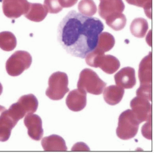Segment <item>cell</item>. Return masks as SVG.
<instances>
[{"mask_svg": "<svg viewBox=\"0 0 154 153\" xmlns=\"http://www.w3.org/2000/svg\"><path fill=\"white\" fill-rule=\"evenodd\" d=\"M104 29L99 19L71 10L59 25L57 40L68 54L85 58L96 48L99 35Z\"/></svg>", "mask_w": 154, "mask_h": 153, "instance_id": "6da1fadb", "label": "cell"}, {"mask_svg": "<svg viewBox=\"0 0 154 153\" xmlns=\"http://www.w3.org/2000/svg\"><path fill=\"white\" fill-rule=\"evenodd\" d=\"M85 58L87 65L94 68H100L109 74H113L120 67V62L117 58L111 55L99 53L95 50L88 54Z\"/></svg>", "mask_w": 154, "mask_h": 153, "instance_id": "7a4b0ae2", "label": "cell"}, {"mask_svg": "<svg viewBox=\"0 0 154 153\" xmlns=\"http://www.w3.org/2000/svg\"><path fill=\"white\" fill-rule=\"evenodd\" d=\"M139 124L132 110L123 111L119 118L118 127L116 131L117 136L123 140L134 138L138 132Z\"/></svg>", "mask_w": 154, "mask_h": 153, "instance_id": "3957f363", "label": "cell"}, {"mask_svg": "<svg viewBox=\"0 0 154 153\" xmlns=\"http://www.w3.org/2000/svg\"><path fill=\"white\" fill-rule=\"evenodd\" d=\"M106 85L96 72L89 68H85L81 71L77 83L78 88L94 95L101 94Z\"/></svg>", "mask_w": 154, "mask_h": 153, "instance_id": "277c9868", "label": "cell"}, {"mask_svg": "<svg viewBox=\"0 0 154 153\" xmlns=\"http://www.w3.org/2000/svg\"><path fill=\"white\" fill-rule=\"evenodd\" d=\"M46 95L53 100H59L69 91V78L66 73L57 71L52 74L48 81Z\"/></svg>", "mask_w": 154, "mask_h": 153, "instance_id": "5b68a950", "label": "cell"}, {"mask_svg": "<svg viewBox=\"0 0 154 153\" xmlns=\"http://www.w3.org/2000/svg\"><path fill=\"white\" fill-rule=\"evenodd\" d=\"M32 57L30 53L24 50H17L7 60L6 70L9 75L17 76L30 68Z\"/></svg>", "mask_w": 154, "mask_h": 153, "instance_id": "8992f818", "label": "cell"}, {"mask_svg": "<svg viewBox=\"0 0 154 153\" xmlns=\"http://www.w3.org/2000/svg\"><path fill=\"white\" fill-rule=\"evenodd\" d=\"M130 106L140 124L152 119V105L148 99L137 96L131 101Z\"/></svg>", "mask_w": 154, "mask_h": 153, "instance_id": "52a82bcc", "label": "cell"}, {"mask_svg": "<svg viewBox=\"0 0 154 153\" xmlns=\"http://www.w3.org/2000/svg\"><path fill=\"white\" fill-rule=\"evenodd\" d=\"M29 6L27 0H3V13L8 18L17 19L26 14Z\"/></svg>", "mask_w": 154, "mask_h": 153, "instance_id": "ba28073f", "label": "cell"}, {"mask_svg": "<svg viewBox=\"0 0 154 153\" xmlns=\"http://www.w3.org/2000/svg\"><path fill=\"white\" fill-rule=\"evenodd\" d=\"M24 125L28 129L29 136L35 141H39L43 135L42 120L37 114H28L25 117Z\"/></svg>", "mask_w": 154, "mask_h": 153, "instance_id": "9c48e42d", "label": "cell"}, {"mask_svg": "<svg viewBox=\"0 0 154 153\" xmlns=\"http://www.w3.org/2000/svg\"><path fill=\"white\" fill-rule=\"evenodd\" d=\"M138 77L140 87H152V52L141 60L139 65Z\"/></svg>", "mask_w": 154, "mask_h": 153, "instance_id": "30bf717a", "label": "cell"}, {"mask_svg": "<svg viewBox=\"0 0 154 153\" xmlns=\"http://www.w3.org/2000/svg\"><path fill=\"white\" fill-rule=\"evenodd\" d=\"M125 8L122 0H100L99 14L101 18L106 20L110 16L122 13Z\"/></svg>", "mask_w": 154, "mask_h": 153, "instance_id": "8fae6325", "label": "cell"}, {"mask_svg": "<svg viewBox=\"0 0 154 153\" xmlns=\"http://www.w3.org/2000/svg\"><path fill=\"white\" fill-rule=\"evenodd\" d=\"M86 92L80 88L70 91L66 98L67 107L75 112L83 110L86 107Z\"/></svg>", "mask_w": 154, "mask_h": 153, "instance_id": "7c38bea8", "label": "cell"}, {"mask_svg": "<svg viewBox=\"0 0 154 153\" xmlns=\"http://www.w3.org/2000/svg\"><path fill=\"white\" fill-rule=\"evenodd\" d=\"M116 84L123 88H132L136 84L135 70L131 67H125L114 76Z\"/></svg>", "mask_w": 154, "mask_h": 153, "instance_id": "4fadbf2b", "label": "cell"}, {"mask_svg": "<svg viewBox=\"0 0 154 153\" xmlns=\"http://www.w3.org/2000/svg\"><path fill=\"white\" fill-rule=\"evenodd\" d=\"M17 122L13 119L6 110L0 115V142H6L11 136V130Z\"/></svg>", "mask_w": 154, "mask_h": 153, "instance_id": "5bb4252c", "label": "cell"}, {"mask_svg": "<svg viewBox=\"0 0 154 153\" xmlns=\"http://www.w3.org/2000/svg\"><path fill=\"white\" fill-rule=\"evenodd\" d=\"M42 145L45 151H67L65 140L57 135H52L45 137L42 141Z\"/></svg>", "mask_w": 154, "mask_h": 153, "instance_id": "9a60e30c", "label": "cell"}, {"mask_svg": "<svg viewBox=\"0 0 154 153\" xmlns=\"http://www.w3.org/2000/svg\"><path fill=\"white\" fill-rule=\"evenodd\" d=\"M125 94L124 88L112 85L106 87L103 93V97L106 103L110 105H116L122 101Z\"/></svg>", "mask_w": 154, "mask_h": 153, "instance_id": "2e32d148", "label": "cell"}, {"mask_svg": "<svg viewBox=\"0 0 154 153\" xmlns=\"http://www.w3.org/2000/svg\"><path fill=\"white\" fill-rule=\"evenodd\" d=\"M48 13V12L44 5L40 3H30L29 8L24 16L31 21L40 22L45 19Z\"/></svg>", "mask_w": 154, "mask_h": 153, "instance_id": "e0dca14e", "label": "cell"}, {"mask_svg": "<svg viewBox=\"0 0 154 153\" xmlns=\"http://www.w3.org/2000/svg\"><path fill=\"white\" fill-rule=\"evenodd\" d=\"M115 43V40L113 35L108 32H102L99 35L97 44L94 50L99 53L104 54L113 47Z\"/></svg>", "mask_w": 154, "mask_h": 153, "instance_id": "ac0fdd59", "label": "cell"}, {"mask_svg": "<svg viewBox=\"0 0 154 153\" xmlns=\"http://www.w3.org/2000/svg\"><path fill=\"white\" fill-rule=\"evenodd\" d=\"M17 103L26 115L36 112L38 107L36 97L31 94L22 96Z\"/></svg>", "mask_w": 154, "mask_h": 153, "instance_id": "d6986e66", "label": "cell"}, {"mask_svg": "<svg viewBox=\"0 0 154 153\" xmlns=\"http://www.w3.org/2000/svg\"><path fill=\"white\" fill-rule=\"evenodd\" d=\"M149 29L147 21L143 18H136L132 22L130 30L133 36L137 38H144Z\"/></svg>", "mask_w": 154, "mask_h": 153, "instance_id": "ffe728a7", "label": "cell"}, {"mask_svg": "<svg viewBox=\"0 0 154 153\" xmlns=\"http://www.w3.org/2000/svg\"><path fill=\"white\" fill-rule=\"evenodd\" d=\"M17 46L15 35L10 32L0 33V48L5 51L13 50Z\"/></svg>", "mask_w": 154, "mask_h": 153, "instance_id": "44dd1931", "label": "cell"}, {"mask_svg": "<svg viewBox=\"0 0 154 153\" xmlns=\"http://www.w3.org/2000/svg\"><path fill=\"white\" fill-rule=\"evenodd\" d=\"M106 22L113 30L120 31L125 28L126 24V18L123 14H118L108 17L106 19Z\"/></svg>", "mask_w": 154, "mask_h": 153, "instance_id": "7402d4cb", "label": "cell"}, {"mask_svg": "<svg viewBox=\"0 0 154 153\" xmlns=\"http://www.w3.org/2000/svg\"><path fill=\"white\" fill-rule=\"evenodd\" d=\"M78 9L80 14L88 17H92L97 12V7L93 0H81Z\"/></svg>", "mask_w": 154, "mask_h": 153, "instance_id": "603a6c76", "label": "cell"}, {"mask_svg": "<svg viewBox=\"0 0 154 153\" xmlns=\"http://www.w3.org/2000/svg\"><path fill=\"white\" fill-rule=\"evenodd\" d=\"M126 2L130 4L143 8L146 16L150 19H152V0H126Z\"/></svg>", "mask_w": 154, "mask_h": 153, "instance_id": "cb8c5ba5", "label": "cell"}, {"mask_svg": "<svg viewBox=\"0 0 154 153\" xmlns=\"http://www.w3.org/2000/svg\"><path fill=\"white\" fill-rule=\"evenodd\" d=\"M44 6L48 12L51 14H57L63 9L59 3V0H45Z\"/></svg>", "mask_w": 154, "mask_h": 153, "instance_id": "d4e9b609", "label": "cell"}, {"mask_svg": "<svg viewBox=\"0 0 154 153\" xmlns=\"http://www.w3.org/2000/svg\"><path fill=\"white\" fill-rule=\"evenodd\" d=\"M152 88L149 87H139L136 91V95L139 97H142L148 99L150 101L152 100Z\"/></svg>", "mask_w": 154, "mask_h": 153, "instance_id": "484cf974", "label": "cell"}, {"mask_svg": "<svg viewBox=\"0 0 154 153\" xmlns=\"http://www.w3.org/2000/svg\"><path fill=\"white\" fill-rule=\"evenodd\" d=\"M142 134L147 139H152V119L147 121V122L143 126Z\"/></svg>", "mask_w": 154, "mask_h": 153, "instance_id": "4316f807", "label": "cell"}, {"mask_svg": "<svg viewBox=\"0 0 154 153\" xmlns=\"http://www.w3.org/2000/svg\"><path fill=\"white\" fill-rule=\"evenodd\" d=\"M59 2L62 8H70L74 6L78 0H59Z\"/></svg>", "mask_w": 154, "mask_h": 153, "instance_id": "83f0119b", "label": "cell"}, {"mask_svg": "<svg viewBox=\"0 0 154 153\" xmlns=\"http://www.w3.org/2000/svg\"><path fill=\"white\" fill-rule=\"evenodd\" d=\"M6 110V109L5 107L0 105V115H1V114H2Z\"/></svg>", "mask_w": 154, "mask_h": 153, "instance_id": "f1b7e54d", "label": "cell"}, {"mask_svg": "<svg viewBox=\"0 0 154 153\" xmlns=\"http://www.w3.org/2000/svg\"><path fill=\"white\" fill-rule=\"evenodd\" d=\"M2 92H3V86L1 84V82H0V95H1Z\"/></svg>", "mask_w": 154, "mask_h": 153, "instance_id": "f546056e", "label": "cell"}, {"mask_svg": "<svg viewBox=\"0 0 154 153\" xmlns=\"http://www.w3.org/2000/svg\"><path fill=\"white\" fill-rule=\"evenodd\" d=\"M3 0H0V2H3Z\"/></svg>", "mask_w": 154, "mask_h": 153, "instance_id": "4dcf8cb0", "label": "cell"}]
</instances>
